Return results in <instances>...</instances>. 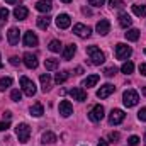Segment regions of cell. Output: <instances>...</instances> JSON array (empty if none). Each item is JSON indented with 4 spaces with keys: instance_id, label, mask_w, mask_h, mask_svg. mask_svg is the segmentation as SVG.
<instances>
[{
    "instance_id": "obj_1",
    "label": "cell",
    "mask_w": 146,
    "mask_h": 146,
    "mask_svg": "<svg viewBox=\"0 0 146 146\" xmlns=\"http://www.w3.org/2000/svg\"><path fill=\"white\" fill-rule=\"evenodd\" d=\"M87 54L90 56V60H92V63L94 65H102L104 61H106V54L100 51V48H97V46H88L87 48Z\"/></svg>"
},
{
    "instance_id": "obj_2",
    "label": "cell",
    "mask_w": 146,
    "mask_h": 146,
    "mask_svg": "<svg viewBox=\"0 0 146 146\" xmlns=\"http://www.w3.org/2000/svg\"><path fill=\"white\" fill-rule=\"evenodd\" d=\"M138 100H139V95H138V92L133 90V88H129V90H126V92L122 94V102H124L126 107H134V106L138 104Z\"/></svg>"
},
{
    "instance_id": "obj_3",
    "label": "cell",
    "mask_w": 146,
    "mask_h": 146,
    "mask_svg": "<svg viewBox=\"0 0 146 146\" xmlns=\"http://www.w3.org/2000/svg\"><path fill=\"white\" fill-rule=\"evenodd\" d=\"M15 134L19 138V143H27L29 141V136H31V127L26 122H22V124H19L15 127Z\"/></svg>"
},
{
    "instance_id": "obj_4",
    "label": "cell",
    "mask_w": 146,
    "mask_h": 146,
    "mask_svg": "<svg viewBox=\"0 0 146 146\" xmlns=\"http://www.w3.org/2000/svg\"><path fill=\"white\" fill-rule=\"evenodd\" d=\"M21 87H22V92L29 97L36 95V85L33 80H29L27 76H21Z\"/></svg>"
},
{
    "instance_id": "obj_5",
    "label": "cell",
    "mask_w": 146,
    "mask_h": 146,
    "mask_svg": "<svg viewBox=\"0 0 146 146\" xmlns=\"http://www.w3.org/2000/svg\"><path fill=\"white\" fill-rule=\"evenodd\" d=\"M131 54H133V49H131L127 44L119 42V44L115 46V58H117V60H127Z\"/></svg>"
},
{
    "instance_id": "obj_6",
    "label": "cell",
    "mask_w": 146,
    "mask_h": 146,
    "mask_svg": "<svg viewBox=\"0 0 146 146\" xmlns=\"http://www.w3.org/2000/svg\"><path fill=\"white\" fill-rule=\"evenodd\" d=\"M88 119L94 121V122H99L104 119V107L102 106H94L90 112H88Z\"/></svg>"
},
{
    "instance_id": "obj_7",
    "label": "cell",
    "mask_w": 146,
    "mask_h": 146,
    "mask_svg": "<svg viewBox=\"0 0 146 146\" xmlns=\"http://www.w3.org/2000/svg\"><path fill=\"white\" fill-rule=\"evenodd\" d=\"M124 117H126L124 110L112 109V112H110V115H109V122H110V124H121V122L124 121Z\"/></svg>"
},
{
    "instance_id": "obj_8",
    "label": "cell",
    "mask_w": 146,
    "mask_h": 146,
    "mask_svg": "<svg viewBox=\"0 0 146 146\" xmlns=\"http://www.w3.org/2000/svg\"><path fill=\"white\" fill-rule=\"evenodd\" d=\"M73 33L78 37H88L92 34V29L88 26H83V24H75L73 26Z\"/></svg>"
},
{
    "instance_id": "obj_9",
    "label": "cell",
    "mask_w": 146,
    "mask_h": 146,
    "mask_svg": "<svg viewBox=\"0 0 146 146\" xmlns=\"http://www.w3.org/2000/svg\"><path fill=\"white\" fill-rule=\"evenodd\" d=\"M114 90H115V87H114V85L106 83V85H102V87L97 90V97H99V99H107L110 94H114Z\"/></svg>"
},
{
    "instance_id": "obj_10",
    "label": "cell",
    "mask_w": 146,
    "mask_h": 146,
    "mask_svg": "<svg viewBox=\"0 0 146 146\" xmlns=\"http://www.w3.org/2000/svg\"><path fill=\"white\" fill-rule=\"evenodd\" d=\"M70 24H72V19H70L68 14H60V15L56 17V26H58L60 29H68Z\"/></svg>"
},
{
    "instance_id": "obj_11",
    "label": "cell",
    "mask_w": 146,
    "mask_h": 146,
    "mask_svg": "<svg viewBox=\"0 0 146 146\" xmlns=\"http://www.w3.org/2000/svg\"><path fill=\"white\" fill-rule=\"evenodd\" d=\"M22 61H24V65H26L29 70L37 68V58L33 54V53H26V54L22 56Z\"/></svg>"
},
{
    "instance_id": "obj_12",
    "label": "cell",
    "mask_w": 146,
    "mask_h": 146,
    "mask_svg": "<svg viewBox=\"0 0 146 146\" xmlns=\"http://www.w3.org/2000/svg\"><path fill=\"white\" fill-rule=\"evenodd\" d=\"M68 94H70V97L73 100H78V102H85L87 100V92L83 88H72Z\"/></svg>"
},
{
    "instance_id": "obj_13",
    "label": "cell",
    "mask_w": 146,
    "mask_h": 146,
    "mask_svg": "<svg viewBox=\"0 0 146 146\" xmlns=\"http://www.w3.org/2000/svg\"><path fill=\"white\" fill-rule=\"evenodd\" d=\"M109 31H110V22L107 19H102V21L97 22V33H99L100 36H107Z\"/></svg>"
},
{
    "instance_id": "obj_14",
    "label": "cell",
    "mask_w": 146,
    "mask_h": 146,
    "mask_svg": "<svg viewBox=\"0 0 146 146\" xmlns=\"http://www.w3.org/2000/svg\"><path fill=\"white\" fill-rule=\"evenodd\" d=\"M60 114H61L63 117H70L73 114V106L68 100H61V102H60Z\"/></svg>"
},
{
    "instance_id": "obj_15",
    "label": "cell",
    "mask_w": 146,
    "mask_h": 146,
    "mask_svg": "<svg viewBox=\"0 0 146 146\" xmlns=\"http://www.w3.org/2000/svg\"><path fill=\"white\" fill-rule=\"evenodd\" d=\"M37 42H39V39H37V36L33 31H27V33L24 34V46L31 48V46H37Z\"/></svg>"
},
{
    "instance_id": "obj_16",
    "label": "cell",
    "mask_w": 146,
    "mask_h": 146,
    "mask_svg": "<svg viewBox=\"0 0 146 146\" xmlns=\"http://www.w3.org/2000/svg\"><path fill=\"white\" fill-rule=\"evenodd\" d=\"M7 37H9V42H10L12 46L19 44V37H21L19 29H17V27H10V29H9V33H7Z\"/></svg>"
},
{
    "instance_id": "obj_17",
    "label": "cell",
    "mask_w": 146,
    "mask_h": 146,
    "mask_svg": "<svg viewBox=\"0 0 146 146\" xmlns=\"http://www.w3.org/2000/svg\"><path fill=\"white\" fill-rule=\"evenodd\" d=\"M14 15H15V19H17V21H24V19L29 15V10H27L24 5H19V7H15V9H14Z\"/></svg>"
},
{
    "instance_id": "obj_18",
    "label": "cell",
    "mask_w": 146,
    "mask_h": 146,
    "mask_svg": "<svg viewBox=\"0 0 146 146\" xmlns=\"http://www.w3.org/2000/svg\"><path fill=\"white\" fill-rule=\"evenodd\" d=\"M131 24H133V19H131V15L122 12V14L119 15V26H121V27H124V29H127Z\"/></svg>"
},
{
    "instance_id": "obj_19",
    "label": "cell",
    "mask_w": 146,
    "mask_h": 146,
    "mask_svg": "<svg viewBox=\"0 0 146 146\" xmlns=\"http://www.w3.org/2000/svg\"><path fill=\"white\" fill-rule=\"evenodd\" d=\"M39 80H41V85H42V92H48L49 87H51V76H49V73H42L39 76Z\"/></svg>"
},
{
    "instance_id": "obj_20",
    "label": "cell",
    "mask_w": 146,
    "mask_h": 146,
    "mask_svg": "<svg viewBox=\"0 0 146 146\" xmlns=\"http://www.w3.org/2000/svg\"><path fill=\"white\" fill-rule=\"evenodd\" d=\"M36 9L39 12H49L51 9H53V5H51V2L49 0H39L36 3Z\"/></svg>"
},
{
    "instance_id": "obj_21",
    "label": "cell",
    "mask_w": 146,
    "mask_h": 146,
    "mask_svg": "<svg viewBox=\"0 0 146 146\" xmlns=\"http://www.w3.org/2000/svg\"><path fill=\"white\" fill-rule=\"evenodd\" d=\"M99 78H100L99 75H90V76H87V78L83 80V83H82V85H83V87H87V88L95 87V85H97V82H99Z\"/></svg>"
},
{
    "instance_id": "obj_22",
    "label": "cell",
    "mask_w": 146,
    "mask_h": 146,
    "mask_svg": "<svg viewBox=\"0 0 146 146\" xmlns=\"http://www.w3.org/2000/svg\"><path fill=\"white\" fill-rule=\"evenodd\" d=\"M37 27L39 29H48L49 27V22H51V17H48V15H41V17H37Z\"/></svg>"
},
{
    "instance_id": "obj_23",
    "label": "cell",
    "mask_w": 146,
    "mask_h": 146,
    "mask_svg": "<svg viewBox=\"0 0 146 146\" xmlns=\"http://www.w3.org/2000/svg\"><path fill=\"white\" fill-rule=\"evenodd\" d=\"M75 51H76V46L75 44H68L65 49H63V60H72L73 58V54H75Z\"/></svg>"
},
{
    "instance_id": "obj_24",
    "label": "cell",
    "mask_w": 146,
    "mask_h": 146,
    "mask_svg": "<svg viewBox=\"0 0 146 146\" xmlns=\"http://www.w3.org/2000/svg\"><path fill=\"white\" fill-rule=\"evenodd\" d=\"M124 36L127 41H138L139 39V31L138 29H127V33H124Z\"/></svg>"
},
{
    "instance_id": "obj_25",
    "label": "cell",
    "mask_w": 146,
    "mask_h": 146,
    "mask_svg": "<svg viewBox=\"0 0 146 146\" xmlns=\"http://www.w3.org/2000/svg\"><path fill=\"white\" fill-rule=\"evenodd\" d=\"M58 65H60V60H54V58H48V60L44 61L46 70H56V68H58Z\"/></svg>"
},
{
    "instance_id": "obj_26",
    "label": "cell",
    "mask_w": 146,
    "mask_h": 146,
    "mask_svg": "<svg viewBox=\"0 0 146 146\" xmlns=\"http://www.w3.org/2000/svg\"><path fill=\"white\" fill-rule=\"evenodd\" d=\"M41 139H42V143L53 145V143H56V134H54V133H49V131H48V133H44V134H42V138H41Z\"/></svg>"
},
{
    "instance_id": "obj_27",
    "label": "cell",
    "mask_w": 146,
    "mask_h": 146,
    "mask_svg": "<svg viewBox=\"0 0 146 146\" xmlns=\"http://www.w3.org/2000/svg\"><path fill=\"white\" fill-rule=\"evenodd\" d=\"M133 12H134L138 17H145L146 15V5H138V3H134V5H133Z\"/></svg>"
},
{
    "instance_id": "obj_28",
    "label": "cell",
    "mask_w": 146,
    "mask_h": 146,
    "mask_svg": "<svg viewBox=\"0 0 146 146\" xmlns=\"http://www.w3.org/2000/svg\"><path fill=\"white\" fill-rule=\"evenodd\" d=\"M42 114H44V109H42L41 104H34V106L31 107V115H34V117H41Z\"/></svg>"
},
{
    "instance_id": "obj_29",
    "label": "cell",
    "mask_w": 146,
    "mask_h": 146,
    "mask_svg": "<svg viewBox=\"0 0 146 146\" xmlns=\"http://www.w3.org/2000/svg\"><path fill=\"white\" fill-rule=\"evenodd\" d=\"M49 51H53V53H58V51H61V42L58 41V39H53L51 42H49Z\"/></svg>"
},
{
    "instance_id": "obj_30",
    "label": "cell",
    "mask_w": 146,
    "mask_h": 146,
    "mask_svg": "<svg viewBox=\"0 0 146 146\" xmlns=\"http://www.w3.org/2000/svg\"><path fill=\"white\" fill-rule=\"evenodd\" d=\"M133 70H134V65L131 63V61H126L122 66H121V72L126 73V75H129V73H133Z\"/></svg>"
},
{
    "instance_id": "obj_31",
    "label": "cell",
    "mask_w": 146,
    "mask_h": 146,
    "mask_svg": "<svg viewBox=\"0 0 146 146\" xmlns=\"http://www.w3.org/2000/svg\"><path fill=\"white\" fill-rule=\"evenodd\" d=\"M12 85V78L10 76H5V78H0V90H5Z\"/></svg>"
},
{
    "instance_id": "obj_32",
    "label": "cell",
    "mask_w": 146,
    "mask_h": 146,
    "mask_svg": "<svg viewBox=\"0 0 146 146\" xmlns=\"http://www.w3.org/2000/svg\"><path fill=\"white\" fill-rule=\"evenodd\" d=\"M66 78H68V72H61L58 73L56 76H54V82L60 85V83H63V82H66Z\"/></svg>"
},
{
    "instance_id": "obj_33",
    "label": "cell",
    "mask_w": 146,
    "mask_h": 146,
    "mask_svg": "<svg viewBox=\"0 0 146 146\" xmlns=\"http://www.w3.org/2000/svg\"><path fill=\"white\" fill-rule=\"evenodd\" d=\"M10 99H12L14 102H19V100L22 99V94H21V90H12V94H10Z\"/></svg>"
},
{
    "instance_id": "obj_34",
    "label": "cell",
    "mask_w": 146,
    "mask_h": 146,
    "mask_svg": "<svg viewBox=\"0 0 146 146\" xmlns=\"http://www.w3.org/2000/svg\"><path fill=\"white\" fill-rule=\"evenodd\" d=\"M110 7L112 9H121V7H124V2L122 0H109Z\"/></svg>"
},
{
    "instance_id": "obj_35",
    "label": "cell",
    "mask_w": 146,
    "mask_h": 146,
    "mask_svg": "<svg viewBox=\"0 0 146 146\" xmlns=\"http://www.w3.org/2000/svg\"><path fill=\"white\" fill-rule=\"evenodd\" d=\"M138 143H139V138H138V136H131V138L127 139V145L129 146H136Z\"/></svg>"
},
{
    "instance_id": "obj_36",
    "label": "cell",
    "mask_w": 146,
    "mask_h": 146,
    "mask_svg": "<svg viewBox=\"0 0 146 146\" xmlns=\"http://www.w3.org/2000/svg\"><path fill=\"white\" fill-rule=\"evenodd\" d=\"M7 17H9V10L7 9H0V21H7Z\"/></svg>"
},
{
    "instance_id": "obj_37",
    "label": "cell",
    "mask_w": 146,
    "mask_h": 146,
    "mask_svg": "<svg viewBox=\"0 0 146 146\" xmlns=\"http://www.w3.org/2000/svg\"><path fill=\"white\" fill-rule=\"evenodd\" d=\"M119 138H121V134H119V133H110V134H109V141H112V143L119 141Z\"/></svg>"
},
{
    "instance_id": "obj_38",
    "label": "cell",
    "mask_w": 146,
    "mask_h": 146,
    "mask_svg": "<svg viewBox=\"0 0 146 146\" xmlns=\"http://www.w3.org/2000/svg\"><path fill=\"white\" fill-rule=\"evenodd\" d=\"M115 73H117V68H114V66H112V68H107V70L104 72V75H106V76H114Z\"/></svg>"
},
{
    "instance_id": "obj_39",
    "label": "cell",
    "mask_w": 146,
    "mask_h": 146,
    "mask_svg": "<svg viewBox=\"0 0 146 146\" xmlns=\"http://www.w3.org/2000/svg\"><path fill=\"white\" fill-rule=\"evenodd\" d=\"M104 2L106 0H88V3L94 5V7H100V5H104Z\"/></svg>"
},
{
    "instance_id": "obj_40",
    "label": "cell",
    "mask_w": 146,
    "mask_h": 146,
    "mask_svg": "<svg viewBox=\"0 0 146 146\" xmlns=\"http://www.w3.org/2000/svg\"><path fill=\"white\" fill-rule=\"evenodd\" d=\"M138 117H139V121H146V107H143L138 112Z\"/></svg>"
},
{
    "instance_id": "obj_41",
    "label": "cell",
    "mask_w": 146,
    "mask_h": 146,
    "mask_svg": "<svg viewBox=\"0 0 146 146\" xmlns=\"http://www.w3.org/2000/svg\"><path fill=\"white\" fill-rule=\"evenodd\" d=\"M10 127V122L9 121H5V122H0V131H7Z\"/></svg>"
},
{
    "instance_id": "obj_42",
    "label": "cell",
    "mask_w": 146,
    "mask_h": 146,
    "mask_svg": "<svg viewBox=\"0 0 146 146\" xmlns=\"http://www.w3.org/2000/svg\"><path fill=\"white\" fill-rule=\"evenodd\" d=\"M19 63H21V60H19L17 56H12V58H10V65H14V66H17Z\"/></svg>"
},
{
    "instance_id": "obj_43",
    "label": "cell",
    "mask_w": 146,
    "mask_h": 146,
    "mask_svg": "<svg viewBox=\"0 0 146 146\" xmlns=\"http://www.w3.org/2000/svg\"><path fill=\"white\" fill-rule=\"evenodd\" d=\"M139 73H141L143 76H146V65H145V63H141V65H139Z\"/></svg>"
},
{
    "instance_id": "obj_44",
    "label": "cell",
    "mask_w": 146,
    "mask_h": 146,
    "mask_svg": "<svg viewBox=\"0 0 146 146\" xmlns=\"http://www.w3.org/2000/svg\"><path fill=\"white\" fill-rule=\"evenodd\" d=\"M5 2H7V3H10V5H19L22 0H5Z\"/></svg>"
},
{
    "instance_id": "obj_45",
    "label": "cell",
    "mask_w": 146,
    "mask_h": 146,
    "mask_svg": "<svg viewBox=\"0 0 146 146\" xmlns=\"http://www.w3.org/2000/svg\"><path fill=\"white\" fill-rule=\"evenodd\" d=\"M97 146H109V143H107L106 139H100V141H99V145H97Z\"/></svg>"
},
{
    "instance_id": "obj_46",
    "label": "cell",
    "mask_w": 146,
    "mask_h": 146,
    "mask_svg": "<svg viewBox=\"0 0 146 146\" xmlns=\"http://www.w3.org/2000/svg\"><path fill=\"white\" fill-rule=\"evenodd\" d=\"M75 73H76V75H82V73H83L82 66H76V68H75Z\"/></svg>"
},
{
    "instance_id": "obj_47",
    "label": "cell",
    "mask_w": 146,
    "mask_h": 146,
    "mask_svg": "<svg viewBox=\"0 0 146 146\" xmlns=\"http://www.w3.org/2000/svg\"><path fill=\"white\" fill-rule=\"evenodd\" d=\"M83 14H87V15H92V12H90L88 9H83Z\"/></svg>"
},
{
    "instance_id": "obj_48",
    "label": "cell",
    "mask_w": 146,
    "mask_h": 146,
    "mask_svg": "<svg viewBox=\"0 0 146 146\" xmlns=\"http://www.w3.org/2000/svg\"><path fill=\"white\" fill-rule=\"evenodd\" d=\"M143 95H146V87H143Z\"/></svg>"
},
{
    "instance_id": "obj_49",
    "label": "cell",
    "mask_w": 146,
    "mask_h": 146,
    "mask_svg": "<svg viewBox=\"0 0 146 146\" xmlns=\"http://www.w3.org/2000/svg\"><path fill=\"white\" fill-rule=\"evenodd\" d=\"M61 2H65V3H70V2H72V0H61Z\"/></svg>"
},
{
    "instance_id": "obj_50",
    "label": "cell",
    "mask_w": 146,
    "mask_h": 146,
    "mask_svg": "<svg viewBox=\"0 0 146 146\" xmlns=\"http://www.w3.org/2000/svg\"><path fill=\"white\" fill-rule=\"evenodd\" d=\"M2 66H3V63H2V61H0V68H2Z\"/></svg>"
},
{
    "instance_id": "obj_51",
    "label": "cell",
    "mask_w": 146,
    "mask_h": 146,
    "mask_svg": "<svg viewBox=\"0 0 146 146\" xmlns=\"http://www.w3.org/2000/svg\"><path fill=\"white\" fill-rule=\"evenodd\" d=\"M145 145H146V134H145Z\"/></svg>"
},
{
    "instance_id": "obj_52",
    "label": "cell",
    "mask_w": 146,
    "mask_h": 146,
    "mask_svg": "<svg viewBox=\"0 0 146 146\" xmlns=\"http://www.w3.org/2000/svg\"><path fill=\"white\" fill-rule=\"evenodd\" d=\"M145 53H146V49H145Z\"/></svg>"
}]
</instances>
